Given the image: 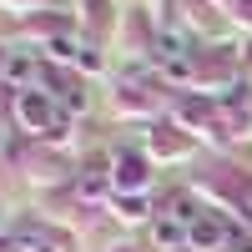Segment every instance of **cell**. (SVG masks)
<instances>
[{
  "mask_svg": "<svg viewBox=\"0 0 252 252\" xmlns=\"http://www.w3.org/2000/svg\"><path fill=\"white\" fill-rule=\"evenodd\" d=\"M15 116L26 131H40V136H61V101L51 91H15Z\"/></svg>",
  "mask_w": 252,
  "mask_h": 252,
  "instance_id": "obj_1",
  "label": "cell"
},
{
  "mask_svg": "<svg viewBox=\"0 0 252 252\" xmlns=\"http://www.w3.org/2000/svg\"><path fill=\"white\" fill-rule=\"evenodd\" d=\"M152 51H157V61H161L172 76H187V71H192V40H187V35H177V31H157Z\"/></svg>",
  "mask_w": 252,
  "mask_h": 252,
  "instance_id": "obj_2",
  "label": "cell"
},
{
  "mask_svg": "<svg viewBox=\"0 0 252 252\" xmlns=\"http://www.w3.org/2000/svg\"><path fill=\"white\" fill-rule=\"evenodd\" d=\"M232 242V227H227L217 212H202L192 227H187V247H197V252H212V247H227Z\"/></svg>",
  "mask_w": 252,
  "mask_h": 252,
  "instance_id": "obj_3",
  "label": "cell"
},
{
  "mask_svg": "<svg viewBox=\"0 0 252 252\" xmlns=\"http://www.w3.org/2000/svg\"><path fill=\"white\" fill-rule=\"evenodd\" d=\"M116 187H121V192H141V187H146V177H152V172H146V161L136 157V152H121L116 157Z\"/></svg>",
  "mask_w": 252,
  "mask_h": 252,
  "instance_id": "obj_4",
  "label": "cell"
},
{
  "mask_svg": "<svg viewBox=\"0 0 252 252\" xmlns=\"http://www.w3.org/2000/svg\"><path fill=\"white\" fill-rule=\"evenodd\" d=\"M111 187H116V177L106 172V161H86V172H81L76 192H81V197H101V192H111Z\"/></svg>",
  "mask_w": 252,
  "mask_h": 252,
  "instance_id": "obj_5",
  "label": "cell"
},
{
  "mask_svg": "<svg viewBox=\"0 0 252 252\" xmlns=\"http://www.w3.org/2000/svg\"><path fill=\"white\" fill-rule=\"evenodd\" d=\"M152 242H161V247H182V242H187V222H177V217H157V222H152Z\"/></svg>",
  "mask_w": 252,
  "mask_h": 252,
  "instance_id": "obj_6",
  "label": "cell"
},
{
  "mask_svg": "<svg viewBox=\"0 0 252 252\" xmlns=\"http://www.w3.org/2000/svg\"><path fill=\"white\" fill-rule=\"evenodd\" d=\"M5 76H15V81H35L40 76V66H35V56H5Z\"/></svg>",
  "mask_w": 252,
  "mask_h": 252,
  "instance_id": "obj_7",
  "label": "cell"
},
{
  "mask_svg": "<svg viewBox=\"0 0 252 252\" xmlns=\"http://www.w3.org/2000/svg\"><path fill=\"white\" fill-rule=\"evenodd\" d=\"M247 207H252V192H247Z\"/></svg>",
  "mask_w": 252,
  "mask_h": 252,
  "instance_id": "obj_8",
  "label": "cell"
}]
</instances>
